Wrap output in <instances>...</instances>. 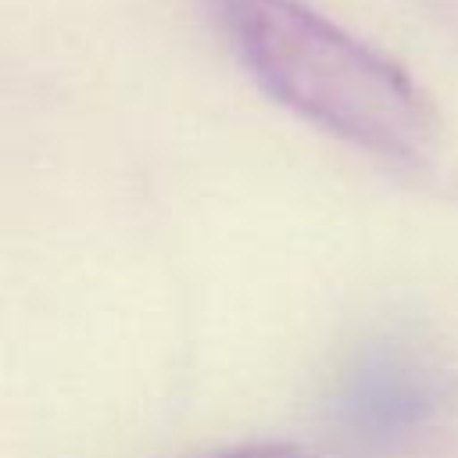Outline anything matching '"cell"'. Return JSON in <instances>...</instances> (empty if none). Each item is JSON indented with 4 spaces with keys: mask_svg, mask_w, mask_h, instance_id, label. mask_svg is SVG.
Masks as SVG:
<instances>
[{
    "mask_svg": "<svg viewBox=\"0 0 458 458\" xmlns=\"http://www.w3.org/2000/svg\"><path fill=\"white\" fill-rule=\"evenodd\" d=\"M200 4L250 82L301 122L386 161L433 150L437 111L419 82L304 0Z\"/></svg>",
    "mask_w": 458,
    "mask_h": 458,
    "instance_id": "1",
    "label": "cell"
},
{
    "mask_svg": "<svg viewBox=\"0 0 458 458\" xmlns=\"http://www.w3.org/2000/svg\"><path fill=\"white\" fill-rule=\"evenodd\" d=\"M454 401V376L404 340L369 344L340 376L333 422L347 444L386 451L429 429Z\"/></svg>",
    "mask_w": 458,
    "mask_h": 458,
    "instance_id": "2",
    "label": "cell"
},
{
    "mask_svg": "<svg viewBox=\"0 0 458 458\" xmlns=\"http://www.w3.org/2000/svg\"><path fill=\"white\" fill-rule=\"evenodd\" d=\"M211 458H308V451L297 444H286V440H258V444H240V447L218 451Z\"/></svg>",
    "mask_w": 458,
    "mask_h": 458,
    "instance_id": "3",
    "label": "cell"
}]
</instances>
